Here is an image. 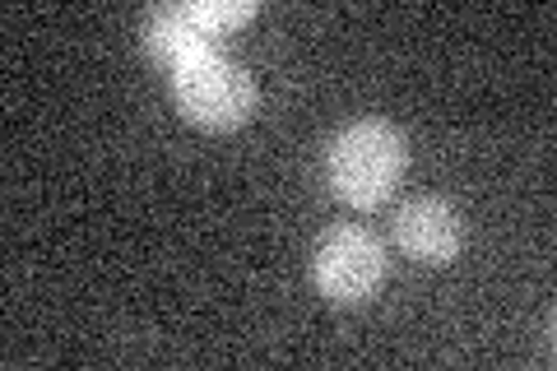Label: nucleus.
<instances>
[{
  "instance_id": "4",
  "label": "nucleus",
  "mask_w": 557,
  "mask_h": 371,
  "mask_svg": "<svg viewBox=\"0 0 557 371\" xmlns=\"http://www.w3.org/2000/svg\"><path fill=\"white\" fill-rule=\"evenodd\" d=\"M395 242L418 264H450L465 246V219L456 214L450 200L413 196L395 214Z\"/></svg>"
},
{
  "instance_id": "1",
  "label": "nucleus",
  "mask_w": 557,
  "mask_h": 371,
  "mask_svg": "<svg viewBox=\"0 0 557 371\" xmlns=\"http://www.w3.org/2000/svg\"><path fill=\"white\" fill-rule=\"evenodd\" d=\"M405 168H409V145L391 121H354V126H344L325 158L330 186L354 209L386 205Z\"/></svg>"
},
{
  "instance_id": "6",
  "label": "nucleus",
  "mask_w": 557,
  "mask_h": 371,
  "mask_svg": "<svg viewBox=\"0 0 557 371\" xmlns=\"http://www.w3.org/2000/svg\"><path fill=\"white\" fill-rule=\"evenodd\" d=\"M190 14L200 20V28L209 33V38H219V33L247 24L256 14V5H251V0H237V5H214V0H205V5H190Z\"/></svg>"
},
{
  "instance_id": "3",
  "label": "nucleus",
  "mask_w": 557,
  "mask_h": 371,
  "mask_svg": "<svg viewBox=\"0 0 557 371\" xmlns=\"http://www.w3.org/2000/svg\"><path fill=\"white\" fill-rule=\"evenodd\" d=\"M386 279V242L368 227H330L311 251V284L330 307H362Z\"/></svg>"
},
{
  "instance_id": "2",
  "label": "nucleus",
  "mask_w": 557,
  "mask_h": 371,
  "mask_svg": "<svg viewBox=\"0 0 557 371\" xmlns=\"http://www.w3.org/2000/svg\"><path fill=\"white\" fill-rule=\"evenodd\" d=\"M172 98L186 121H196L205 131H233L251 116L256 108V84L247 65L223 57V51H196L190 61L172 70Z\"/></svg>"
},
{
  "instance_id": "5",
  "label": "nucleus",
  "mask_w": 557,
  "mask_h": 371,
  "mask_svg": "<svg viewBox=\"0 0 557 371\" xmlns=\"http://www.w3.org/2000/svg\"><path fill=\"white\" fill-rule=\"evenodd\" d=\"M145 42L163 65L177 70L182 61L196 57V51H209V33L200 28L196 14H190V5H163V10L149 14Z\"/></svg>"
}]
</instances>
